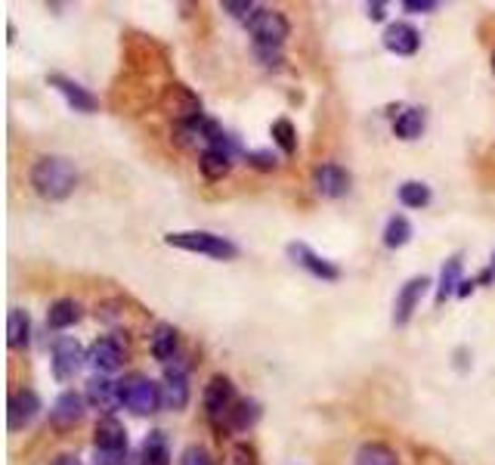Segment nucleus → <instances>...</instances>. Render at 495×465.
I'll return each instance as SVG.
<instances>
[{"mask_svg": "<svg viewBox=\"0 0 495 465\" xmlns=\"http://www.w3.org/2000/svg\"><path fill=\"white\" fill-rule=\"evenodd\" d=\"M127 456V429L115 416H102L93 431V465H121Z\"/></svg>", "mask_w": 495, "mask_h": 465, "instance_id": "nucleus-5", "label": "nucleus"}, {"mask_svg": "<svg viewBox=\"0 0 495 465\" xmlns=\"http://www.w3.org/2000/svg\"><path fill=\"white\" fill-rule=\"evenodd\" d=\"M121 465H149V462H146V456H142V450H127Z\"/></svg>", "mask_w": 495, "mask_h": 465, "instance_id": "nucleus-39", "label": "nucleus"}, {"mask_svg": "<svg viewBox=\"0 0 495 465\" xmlns=\"http://www.w3.org/2000/svg\"><path fill=\"white\" fill-rule=\"evenodd\" d=\"M412 239V223H409V217H403V214H393L387 221V227H384V245L387 249H403Z\"/></svg>", "mask_w": 495, "mask_h": 465, "instance_id": "nucleus-29", "label": "nucleus"}, {"mask_svg": "<svg viewBox=\"0 0 495 465\" xmlns=\"http://www.w3.org/2000/svg\"><path fill=\"white\" fill-rule=\"evenodd\" d=\"M124 360H127V344L121 335H102V339H96L87 351V363L100 372L121 370Z\"/></svg>", "mask_w": 495, "mask_h": 465, "instance_id": "nucleus-9", "label": "nucleus"}, {"mask_svg": "<svg viewBox=\"0 0 495 465\" xmlns=\"http://www.w3.org/2000/svg\"><path fill=\"white\" fill-rule=\"evenodd\" d=\"M356 465H400V456L393 447L381 444V440H365L356 450Z\"/></svg>", "mask_w": 495, "mask_h": 465, "instance_id": "nucleus-24", "label": "nucleus"}, {"mask_svg": "<svg viewBox=\"0 0 495 465\" xmlns=\"http://www.w3.org/2000/svg\"><path fill=\"white\" fill-rule=\"evenodd\" d=\"M149 348H152V357L159 360V363L168 366L170 360H177V354H180V332L170 326V322H159V326L152 329Z\"/></svg>", "mask_w": 495, "mask_h": 465, "instance_id": "nucleus-19", "label": "nucleus"}, {"mask_svg": "<svg viewBox=\"0 0 495 465\" xmlns=\"http://www.w3.org/2000/svg\"><path fill=\"white\" fill-rule=\"evenodd\" d=\"M424 122H427L424 109L422 106H409V109H403L400 115H396L393 134L400 140H418L424 134Z\"/></svg>", "mask_w": 495, "mask_h": 465, "instance_id": "nucleus-21", "label": "nucleus"}, {"mask_svg": "<svg viewBox=\"0 0 495 465\" xmlns=\"http://www.w3.org/2000/svg\"><path fill=\"white\" fill-rule=\"evenodd\" d=\"M84 397L74 394V391H63L53 401V407H50V425H53L56 431H72L74 425L84 422Z\"/></svg>", "mask_w": 495, "mask_h": 465, "instance_id": "nucleus-14", "label": "nucleus"}, {"mask_svg": "<svg viewBox=\"0 0 495 465\" xmlns=\"http://www.w3.org/2000/svg\"><path fill=\"white\" fill-rule=\"evenodd\" d=\"M459 286H461V254H452V258L442 264L440 286H437V304H446V298L459 295Z\"/></svg>", "mask_w": 495, "mask_h": 465, "instance_id": "nucleus-22", "label": "nucleus"}, {"mask_svg": "<svg viewBox=\"0 0 495 465\" xmlns=\"http://www.w3.org/2000/svg\"><path fill=\"white\" fill-rule=\"evenodd\" d=\"M427 286H431V280H427V276H412L406 286L400 289V295H396V304H393V322H396V326H406V322L412 320V313H415L418 304H422Z\"/></svg>", "mask_w": 495, "mask_h": 465, "instance_id": "nucleus-15", "label": "nucleus"}, {"mask_svg": "<svg viewBox=\"0 0 495 465\" xmlns=\"http://www.w3.org/2000/svg\"><path fill=\"white\" fill-rule=\"evenodd\" d=\"M260 403L257 401H251V397H242L238 401V407L236 412H232V422H229V431H248V429H254V425L260 422Z\"/></svg>", "mask_w": 495, "mask_h": 465, "instance_id": "nucleus-27", "label": "nucleus"}, {"mask_svg": "<svg viewBox=\"0 0 495 465\" xmlns=\"http://www.w3.org/2000/svg\"><path fill=\"white\" fill-rule=\"evenodd\" d=\"M47 84L53 87V90H59V94L65 96V103H69L74 112H84V115H90V112L100 109V100H96V96L90 94L87 87H81L78 81L65 78V74H50Z\"/></svg>", "mask_w": 495, "mask_h": 465, "instance_id": "nucleus-16", "label": "nucleus"}, {"mask_svg": "<svg viewBox=\"0 0 495 465\" xmlns=\"http://www.w3.org/2000/svg\"><path fill=\"white\" fill-rule=\"evenodd\" d=\"M32 186L41 199L47 202H65L78 186V171L63 155H41L32 164Z\"/></svg>", "mask_w": 495, "mask_h": 465, "instance_id": "nucleus-1", "label": "nucleus"}, {"mask_svg": "<svg viewBox=\"0 0 495 465\" xmlns=\"http://www.w3.org/2000/svg\"><path fill=\"white\" fill-rule=\"evenodd\" d=\"M28 339H32V320H28L25 311L13 307L10 317H6V344H10L13 351H19L25 348Z\"/></svg>", "mask_w": 495, "mask_h": 465, "instance_id": "nucleus-23", "label": "nucleus"}, {"mask_svg": "<svg viewBox=\"0 0 495 465\" xmlns=\"http://www.w3.org/2000/svg\"><path fill=\"white\" fill-rule=\"evenodd\" d=\"M229 465H260L257 462V450H254L251 444H232Z\"/></svg>", "mask_w": 495, "mask_h": 465, "instance_id": "nucleus-34", "label": "nucleus"}, {"mask_svg": "<svg viewBox=\"0 0 495 465\" xmlns=\"http://www.w3.org/2000/svg\"><path fill=\"white\" fill-rule=\"evenodd\" d=\"M50 465H84V462H81L78 453H59V456H53V462Z\"/></svg>", "mask_w": 495, "mask_h": 465, "instance_id": "nucleus-38", "label": "nucleus"}, {"mask_svg": "<svg viewBox=\"0 0 495 465\" xmlns=\"http://www.w3.org/2000/svg\"><path fill=\"white\" fill-rule=\"evenodd\" d=\"M288 258L295 261L297 267H304L306 273H313L316 280H325V282H337L341 280V267L325 261L322 254H316L306 242H291L288 245Z\"/></svg>", "mask_w": 495, "mask_h": 465, "instance_id": "nucleus-13", "label": "nucleus"}, {"mask_svg": "<svg viewBox=\"0 0 495 465\" xmlns=\"http://www.w3.org/2000/svg\"><path fill=\"white\" fill-rule=\"evenodd\" d=\"M142 456H146L149 465H170V444H168V434L161 429L149 431L146 440H142Z\"/></svg>", "mask_w": 495, "mask_h": 465, "instance_id": "nucleus-26", "label": "nucleus"}, {"mask_svg": "<svg viewBox=\"0 0 495 465\" xmlns=\"http://www.w3.org/2000/svg\"><path fill=\"white\" fill-rule=\"evenodd\" d=\"M403 10L406 13H433L440 10L437 0H403Z\"/></svg>", "mask_w": 495, "mask_h": 465, "instance_id": "nucleus-35", "label": "nucleus"}, {"mask_svg": "<svg viewBox=\"0 0 495 465\" xmlns=\"http://www.w3.org/2000/svg\"><path fill=\"white\" fill-rule=\"evenodd\" d=\"M273 143L282 149L285 155H295L297 153V131H295V124L288 122V118H276L273 122Z\"/></svg>", "mask_w": 495, "mask_h": 465, "instance_id": "nucleus-30", "label": "nucleus"}, {"mask_svg": "<svg viewBox=\"0 0 495 465\" xmlns=\"http://www.w3.org/2000/svg\"><path fill=\"white\" fill-rule=\"evenodd\" d=\"M492 72H495V54H492Z\"/></svg>", "mask_w": 495, "mask_h": 465, "instance_id": "nucleus-42", "label": "nucleus"}, {"mask_svg": "<svg viewBox=\"0 0 495 465\" xmlns=\"http://www.w3.org/2000/svg\"><path fill=\"white\" fill-rule=\"evenodd\" d=\"M177 360L164 366V379H161V407L174 412L186 410V403H189V379H186L189 366H180Z\"/></svg>", "mask_w": 495, "mask_h": 465, "instance_id": "nucleus-10", "label": "nucleus"}, {"mask_svg": "<svg viewBox=\"0 0 495 465\" xmlns=\"http://www.w3.org/2000/svg\"><path fill=\"white\" fill-rule=\"evenodd\" d=\"M245 162L251 164V168H257V171H276V168H279V159H276L269 149H251V153H245Z\"/></svg>", "mask_w": 495, "mask_h": 465, "instance_id": "nucleus-31", "label": "nucleus"}, {"mask_svg": "<svg viewBox=\"0 0 495 465\" xmlns=\"http://www.w3.org/2000/svg\"><path fill=\"white\" fill-rule=\"evenodd\" d=\"M254 54H257V59H264V65H269V69H279V65H282V54H279V50L254 47Z\"/></svg>", "mask_w": 495, "mask_h": 465, "instance_id": "nucleus-36", "label": "nucleus"}, {"mask_svg": "<svg viewBox=\"0 0 495 465\" xmlns=\"http://www.w3.org/2000/svg\"><path fill=\"white\" fill-rule=\"evenodd\" d=\"M238 401L242 397L236 394V385L227 376H211V381L205 385V394H201V407H205V419L208 425L217 431V438L229 431L232 412H236Z\"/></svg>", "mask_w": 495, "mask_h": 465, "instance_id": "nucleus-2", "label": "nucleus"}, {"mask_svg": "<svg viewBox=\"0 0 495 465\" xmlns=\"http://www.w3.org/2000/svg\"><path fill=\"white\" fill-rule=\"evenodd\" d=\"M199 168L205 180H223L232 171V159L227 153H220V149H205L199 155Z\"/></svg>", "mask_w": 495, "mask_h": 465, "instance_id": "nucleus-25", "label": "nucleus"}, {"mask_svg": "<svg viewBox=\"0 0 495 465\" xmlns=\"http://www.w3.org/2000/svg\"><path fill=\"white\" fill-rule=\"evenodd\" d=\"M384 47L396 56H415L418 47H422V35L409 22H393L384 32Z\"/></svg>", "mask_w": 495, "mask_h": 465, "instance_id": "nucleus-17", "label": "nucleus"}, {"mask_svg": "<svg viewBox=\"0 0 495 465\" xmlns=\"http://www.w3.org/2000/svg\"><path fill=\"white\" fill-rule=\"evenodd\" d=\"M180 465H214V460H211V453H208L205 447L189 444L183 453H180Z\"/></svg>", "mask_w": 495, "mask_h": 465, "instance_id": "nucleus-33", "label": "nucleus"}, {"mask_svg": "<svg viewBox=\"0 0 495 465\" xmlns=\"http://www.w3.org/2000/svg\"><path fill=\"white\" fill-rule=\"evenodd\" d=\"M220 10L223 13H229V16H236V19H251L254 13H257V4L254 0H223L220 4Z\"/></svg>", "mask_w": 495, "mask_h": 465, "instance_id": "nucleus-32", "label": "nucleus"}, {"mask_svg": "<svg viewBox=\"0 0 495 465\" xmlns=\"http://www.w3.org/2000/svg\"><path fill=\"white\" fill-rule=\"evenodd\" d=\"M118 401L137 416H152L161 407V385L142 376V372H131V376L118 381Z\"/></svg>", "mask_w": 495, "mask_h": 465, "instance_id": "nucleus-4", "label": "nucleus"}, {"mask_svg": "<svg viewBox=\"0 0 495 465\" xmlns=\"http://www.w3.org/2000/svg\"><path fill=\"white\" fill-rule=\"evenodd\" d=\"M396 196H400V202L406 208H427V205H431V199H433V193H431V186L422 183V180H406Z\"/></svg>", "mask_w": 495, "mask_h": 465, "instance_id": "nucleus-28", "label": "nucleus"}, {"mask_svg": "<svg viewBox=\"0 0 495 465\" xmlns=\"http://www.w3.org/2000/svg\"><path fill=\"white\" fill-rule=\"evenodd\" d=\"M490 267L495 270V252H492V261H490Z\"/></svg>", "mask_w": 495, "mask_h": 465, "instance_id": "nucleus-41", "label": "nucleus"}, {"mask_svg": "<svg viewBox=\"0 0 495 465\" xmlns=\"http://www.w3.org/2000/svg\"><path fill=\"white\" fill-rule=\"evenodd\" d=\"M161 112H168L174 118V124H183V122H192V118H201V100L195 90H189L180 81H170L168 87L161 90V100H159Z\"/></svg>", "mask_w": 495, "mask_h": 465, "instance_id": "nucleus-7", "label": "nucleus"}, {"mask_svg": "<svg viewBox=\"0 0 495 465\" xmlns=\"http://www.w3.org/2000/svg\"><path fill=\"white\" fill-rule=\"evenodd\" d=\"M291 25L279 10H269V6H257L251 19H248V35L254 37V47L279 50L288 37Z\"/></svg>", "mask_w": 495, "mask_h": 465, "instance_id": "nucleus-6", "label": "nucleus"}, {"mask_svg": "<svg viewBox=\"0 0 495 465\" xmlns=\"http://www.w3.org/2000/svg\"><path fill=\"white\" fill-rule=\"evenodd\" d=\"M164 242H168L170 249L192 252V254H208V258H217V261H236L238 258V245L236 242H229V239L217 236V232H208V230L168 232Z\"/></svg>", "mask_w": 495, "mask_h": 465, "instance_id": "nucleus-3", "label": "nucleus"}, {"mask_svg": "<svg viewBox=\"0 0 495 465\" xmlns=\"http://www.w3.org/2000/svg\"><path fill=\"white\" fill-rule=\"evenodd\" d=\"M37 416H41V397H37L32 388H22V391L10 394V403H6V429L25 431Z\"/></svg>", "mask_w": 495, "mask_h": 465, "instance_id": "nucleus-11", "label": "nucleus"}, {"mask_svg": "<svg viewBox=\"0 0 495 465\" xmlns=\"http://www.w3.org/2000/svg\"><path fill=\"white\" fill-rule=\"evenodd\" d=\"M78 320H81V304L74 302V298H59L47 311V326L53 329V332H63V329L74 326Z\"/></svg>", "mask_w": 495, "mask_h": 465, "instance_id": "nucleus-20", "label": "nucleus"}, {"mask_svg": "<svg viewBox=\"0 0 495 465\" xmlns=\"http://www.w3.org/2000/svg\"><path fill=\"white\" fill-rule=\"evenodd\" d=\"M365 10H369V19H372V22H381V19L387 16V13H384L387 6L381 4V0H374V4H369V6H365Z\"/></svg>", "mask_w": 495, "mask_h": 465, "instance_id": "nucleus-37", "label": "nucleus"}, {"mask_svg": "<svg viewBox=\"0 0 495 465\" xmlns=\"http://www.w3.org/2000/svg\"><path fill=\"white\" fill-rule=\"evenodd\" d=\"M474 289H477V280H461V286H459V298H468Z\"/></svg>", "mask_w": 495, "mask_h": 465, "instance_id": "nucleus-40", "label": "nucleus"}, {"mask_svg": "<svg viewBox=\"0 0 495 465\" xmlns=\"http://www.w3.org/2000/svg\"><path fill=\"white\" fill-rule=\"evenodd\" d=\"M84 363H87V351L81 348V341L72 339V335H59L53 348H50V366H53L56 381H72L84 370Z\"/></svg>", "mask_w": 495, "mask_h": 465, "instance_id": "nucleus-8", "label": "nucleus"}, {"mask_svg": "<svg viewBox=\"0 0 495 465\" xmlns=\"http://www.w3.org/2000/svg\"><path fill=\"white\" fill-rule=\"evenodd\" d=\"M84 401L93 410H100V412H106V416H112V410L121 407V401H118V381H112L106 376H93V379L87 381Z\"/></svg>", "mask_w": 495, "mask_h": 465, "instance_id": "nucleus-18", "label": "nucleus"}, {"mask_svg": "<svg viewBox=\"0 0 495 465\" xmlns=\"http://www.w3.org/2000/svg\"><path fill=\"white\" fill-rule=\"evenodd\" d=\"M350 186H354V177H350V171L341 168V164H335V162L319 164V168L313 171V190H316L322 199L347 196Z\"/></svg>", "mask_w": 495, "mask_h": 465, "instance_id": "nucleus-12", "label": "nucleus"}]
</instances>
